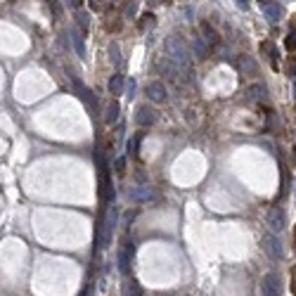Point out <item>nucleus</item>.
<instances>
[{
	"mask_svg": "<svg viewBox=\"0 0 296 296\" xmlns=\"http://www.w3.org/2000/svg\"><path fill=\"white\" fill-rule=\"evenodd\" d=\"M126 296H142V289H140V284H138V282H130L128 287H126Z\"/></svg>",
	"mask_w": 296,
	"mask_h": 296,
	"instance_id": "aec40b11",
	"label": "nucleus"
},
{
	"mask_svg": "<svg viewBox=\"0 0 296 296\" xmlns=\"http://www.w3.org/2000/svg\"><path fill=\"white\" fill-rule=\"evenodd\" d=\"M114 225H116V209H109V211H107V216H104V218L100 221V225H97V232H95L97 249H107V246H109Z\"/></svg>",
	"mask_w": 296,
	"mask_h": 296,
	"instance_id": "f03ea898",
	"label": "nucleus"
},
{
	"mask_svg": "<svg viewBox=\"0 0 296 296\" xmlns=\"http://www.w3.org/2000/svg\"><path fill=\"white\" fill-rule=\"evenodd\" d=\"M128 93H130V95L135 93V81H128Z\"/></svg>",
	"mask_w": 296,
	"mask_h": 296,
	"instance_id": "7c9ffc66",
	"label": "nucleus"
},
{
	"mask_svg": "<svg viewBox=\"0 0 296 296\" xmlns=\"http://www.w3.org/2000/svg\"><path fill=\"white\" fill-rule=\"evenodd\" d=\"M81 2H83V0H67V5H69V7H71V10H81Z\"/></svg>",
	"mask_w": 296,
	"mask_h": 296,
	"instance_id": "bb28decb",
	"label": "nucleus"
},
{
	"mask_svg": "<svg viewBox=\"0 0 296 296\" xmlns=\"http://www.w3.org/2000/svg\"><path fill=\"white\" fill-rule=\"evenodd\" d=\"M135 121H138V126L147 128V126H152V123L157 121V111L152 109V107H140V109H138V116H135Z\"/></svg>",
	"mask_w": 296,
	"mask_h": 296,
	"instance_id": "1a4fd4ad",
	"label": "nucleus"
},
{
	"mask_svg": "<svg viewBox=\"0 0 296 296\" xmlns=\"http://www.w3.org/2000/svg\"><path fill=\"white\" fill-rule=\"evenodd\" d=\"M237 7L240 10H249V0H237Z\"/></svg>",
	"mask_w": 296,
	"mask_h": 296,
	"instance_id": "c85d7f7f",
	"label": "nucleus"
},
{
	"mask_svg": "<svg viewBox=\"0 0 296 296\" xmlns=\"http://www.w3.org/2000/svg\"><path fill=\"white\" fill-rule=\"evenodd\" d=\"M284 45H287L289 52H296V29H292V34L287 36V43H284Z\"/></svg>",
	"mask_w": 296,
	"mask_h": 296,
	"instance_id": "412c9836",
	"label": "nucleus"
},
{
	"mask_svg": "<svg viewBox=\"0 0 296 296\" xmlns=\"http://www.w3.org/2000/svg\"><path fill=\"white\" fill-rule=\"evenodd\" d=\"M123 86H126V83H123V76L114 74V76H111V81H109V93L114 95V97H116V95H121V93H123Z\"/></svg>",
	"mask_w": 296,
	"mask_h": 296,
	"instance_id": "2eb2a0df",
	"label": "nucleus"
},
{
	"mask_svg": "<svg viewBox=\"0 0 296 296\" xmlns=\"http://www.w3.org/2000/svg\"><path fill=\"white\" fill-rule=\"evenodd\" d=\"M294 100H296V81H294Z\"/></svg>",
	"mask_w": 296,
	"mask_h": 296,
	"instance_id": "473e14b6",
	"label": "nucleus"
},
{
	"mask_svg": "<svg viewBox=\"0 0 296 296\" xmlns=\"http://www.w3.org/2000/svg\"><path fill=\"white\" fill-rule=\"evenodd\" d=\"M294 190H296V178H294Z\"/></svg>",
	"mask_w": 296,
	"mask_h": 296,
	"instance_id": "f704fd0d",
	"label": "nucleus"
},
{
	"mask_svg": "<svg viewBox=\"0 0 296 296\" xmlns=\"http://www.w3.org/2000/svg\"><path fill=\"white\" fill-rule=\"evenodd\" d=\"M263 15H265V19L268 21H279L282 19V5L279 2H275V0H270V2H263Z\"/></svg>",
	"mask_w": 296,
	"mask_h": 296,
	"instance_id": "6e6552de",
	"label": "nucleus"
},
{
	"mask_svg": "<svg viewBox=\"0 0 296 296\" xmlns=\"http://www.w3.org/2000/svg\"><path fill=\"white\" fill-rule=\"evenodd\" d=\"M261 284H263V296H282V279L278 273H268Z\"/></svg>",
	"mask_w": 296,
	"mask_h": 296,
	"instance_id": "7ed1b4c3",
	"label": "nucleus"
},
{
	"mask_svg": "<svg viewBox=\"0 0 296 296\" xmlns=\"http://www.w3.org/2000/svg\"><path fill=\"white\" fill-rule=\"evenodd\" d=\"M119 111H121V107H119V102L116 100H111L109 104H107V114H104V123H114L116 119H119Z\"/></svg>",
	"mask_w": 296,
	"mask_h": 296,
	"instance_id": "4468645a",
	"label": "nucleus"
},
{
	"mask_svg": "<svg viewBox=\"0 0 296 296\" xmlns=\"http://www.w3.org/2000/svg\"><path fill=\"white\" fill-rule=\"evenodd\" d=\"M166 50L168 55H171V59L178 64V67H190V57H192V52H190V48L185 45V40L180 36H168L166 38Z\"/></svg>",
	"mask_w": 296,
	"mask_h": 296,
	"instance_id": "f257e3e1",
	"label": "nucleus"
},
{
	"mask_svg": "<svg viewBox=\"0 0 296 296\" xmlns=\"http://www.w3.org/2000/svg\"><path fill=\"white\" fill-rule=\"evenodd\" d=\"M48 2H50V7H52V12H55L57 17H59V15H62V10H59V2H57V0H48Z\"/></svg>",
	"mask_w": 296,
	"mask_h": 296,
	"instance_id": "cd10ccee",
	"label": "nucleus"
},
{
	"mask_svg": "<svg viewBox=\"0 0 296 296\" xmlns=\"http://www.w3.org/2000/svg\"><path fill=\"white\" fill-rule=\"evenodd\" d=\"M74 48L78 50V55H81V57H86V48H83V40H81L78 34H74Z\"/></svg>",
	"mask_w": 296,
	"mask_h": 296,
	"instance_id": "b1692460",
	"label": "nucleus"
},
{
	"mask_svg": "<svg viewBox=\"0 0 296 296\" xmlns=\"http://www.w3.org/2000/svg\"><path fill=\"white\" fill-rule=\"evenodd\" d=\"M265 95H268V90H265V86H261V83L251 86V88L246 90V97H249L251 102H261V100H263Z\"/></svg>",
	"mask_w": 296,
	"mask_h": 296,
	"instance_id": "ddd939ff",
	"label": "nucleus"
},
{
	"mask_svg": "<svg viewBox=\"0 0 296 296\" xmlns=\"http://www.w3.org/2000/svg\"><path fill=\"white\" fill-rule=\"evenodd\" d=\"M159 2H168V0H159Z\"/></svg>",
	"mask_w": 296,
	"mask_h": 296,
	"instance_id": "c9c22d12",
	"label": "nucleus"
},
{
	"mask_svg": "<svg viewBox=\"0 0 296 296\" xmlns=\"http://www.w3.org/2000/svg\"><path fill=\"white\" fill-rule=\"evenodd\" d=\"M192 48H194V55L204 59V57H209V48L204 45V38H192Z\"/></svg>",
	"mask_w": 296,
	"mask_h": 296,
	"instance_id": "dca6fc26",
	"label": "nucleus"
},
{
	"mask_svg": "<svg viewBox=\"0 0 296 296\" xmlns=\"http://www.w3.org/2000/svg\"><path fill=\"white\" fill-rule=\"evenodd\" d=\"M88 2H90L93 10H100V7H102V0H88Z\"/></svg>",
	"mask_w": 296,
	"mask_h": 296,
	"instance_id": "c756f323",
	"label": "nucleus"
},
{
	"mask_svg": "<svg viewBox=\"0 0 296 296\" xmlns=\"http://www.w3.org/2000/svg\"><path fill=\"white\" fill-rule=\"evenodd\" d=\"M202 34H204V40L211 43V45H218V43H221V34H218L209 21H202Z\"/></svg>",
	"mask_w": 296,
	"mask_h": 296,
	"instance_id": "9b49d317",
	"label": "nucleus"
},
{
	"mask_svg": "<svg viewBox=\"0 0 296 296\" xmlns=\"http://www.w3.org/2000/svg\"><path fill=\"white\" fill-rule=\"evenodd\" d=\"M166 95H168V90H166V86L164 83H159V81H152L147 86V97L152 100V102H166Z\"/></svg>",
	"mask_w": 296,
	"mask_h": 296,
	"instance_id": "423d86ee",
	"label": "nucleus"
},
{
	"mask_svg": "<svg viewBox=\"0 0 296 296\" xmlns=\"http://www.w3.org/2000/svg\"><path fill=\"white\" fill-rule=\"evenodd\" d=\"M76 21H78V29L86 34V31H88V26H90V15H88V12L76 10Z\"/></svg>",
	"mask_w": 296,
	"mask_h": 296,
	"instance_id": "f3484780",
	"label": "nucleus"
},
{
	"mask_svg": "<svg viewBox=\"0 0 296 296\" xmlns=\"http://www.w3.org/2000/svg\"><path fill=\"white\" fill-rule=\"evenodd\" d=\"M100 194H102L104 202H114V185L109 180V171L100 173Z\"/></svg>",
	"mask_w": 296,
	"mask_h": 296,
	"instance_id": "0eeeda50",
	"label": "nucleus"
},
{
	"mask_svg": "<svg viewBox=\"0 0 296 296\" xmlns=\"http://www.w3.org/2000/svg\"><path fill=\"white\" fill-rule=\"evenodd\" d=\"M135 10H138V0H126V10H123V15H126V17H133Z\"/></svg>",
	"mask_w": 296,
	"mask_h": 296,
	"instance_id": "4be33fe9",
	"label": "nucleus"
},
{
	"mask_svg": "<svg viewBox=\"0 0 296 296\" xmlns=\"http://www.w3.org/2000/svg\"><path fill=\"white\" fill-rule=\"evenodd\" d=\"M126 249L119 251V263H121V273L130 270V256H133V244H123Z\"/></svg>",
	"mask_w": 296,
	"mask_h": 296,
	"instance_id": "f8f14e48",
	"label": "nucleus"
},
{
	"mask_svg": "<svg viewBox=\"0 0 296 296\" xmlns=\"http://www.w3.org/2000/svg\"><path fill=\"white\" fill-rule=\"evenodd\" d=\"M109 57H111V62H114V64H121V50H119V45H116V43H111V45H109Z\"/></svg>",
	"mask_w": 296,
	"mask_h": 296,
	"instance_id": "6ab92c4d",
	"label": "nucleus"
},
{
	"mask_svg": "<svg viewBox=\"0 0 296 296\" xmlns=\"http://www.w3.org/2000/svg\"><path fill=\"white\" fill-rule=\"evenodd\" d=\"M114 168H116V173H119V175H123V173H126V159H123V157H119V159H116V164H114Z\"/></svg>",
	"mask_w": 296,
	"mask_h": 296,
	"instance_id": "a878e982",
	"label": "nucleus"
},
{
	"mask_svg": "<svg viewBox=\"0 0 296 296\" xmlns=\"http://www.w3.org/2000/svg\"><path fill=\"white\" fill-rule=\"evenodd\" d=\"M261 2H265V0H261Z\"/></svg>",
	"mask_w": 296,
	"mask_h": 296,
	"instance_id": "e433bc0d",
	"label": "nucleus"
},
{
	"mask_svg": "<svg viewBox=\"0 0 296 296\" xmlns=\"http://www.w3.org/2000/svg\"><path fill=\"white\" fill-rule=\"evenodd\" d=\"M284 223H287V213H284V209H270L268 211V227L273 230V232H279V230H284Z\"/></svg>",
	"mask_w": 296,
	"mask_h": 296,
	"instance_id": "20e7f679",
	"label": "nucleus"
},
{
	"mask_svg": "<svg viewBox=\"0 0 296 296\" xmlns=\"http://www.w3.org/2000/svg\"><path fill=\"white\" fill-rule=\"evenodd\" d=\"M268 50H270V64H273V69H279V62H278V50L273 48V45H268Z\"/></svg>",
	"mask_w": 296,
	"mask_h": 296,
	"instance_id": "393cba45",
	"label": "nucleus"
},
{
	"mask_svg": "<svg viewBox=\"0 0 296 296\" xmlns=\"http://www.w3.org/2000/svg\"><path fill=\"white\" fill-rule=\"evenodd\" d=\"M152 194H154L152 190H145V187H142V190H133V192H130V199H135V202H147V199H152Z\"/></svg>",
	"mask_w": 296,
	"mask_h": 296,
	"instance_id": "a211bd4d",
	"label": "nucleus"
},
{
	"mask_svg": "<svg viewBox=\"0 0 296 296\" xmlns=\"http://www.w3.org/2000/svg\"><path fill=\"white\" fill-rule=\"evenodd\" d=\"M90 294H93V287H88V289H86V292H83L81 296H90Z\"/></svg>",
	"mask_w": 296,
	"mask_h": 296,
	"instance_id": "2f4dec72",
	"label": "nucleus"
},
{
	"mask_svg": "<svg viewBox=\"0 0 296 296\" xmlns=\"http://www.w3.org/2000/svg\"><path fill=\"white\" fill-rule=\"evenodd\" d=\"M237 67H240L242 74H249V76L259 74V64L254 62V57H249V55H242L240 59H237Z\"/></svg>",
	"mask_w": 296,
	"mask_h": 296,
	"instance_id": "9d476101",
	"label": "nucleus"
},
{
	"mask_svg": "<svg viewBox=\"0 0 296 296\" xmlns=\"http://www.w3.org/2000/svg\"><path fill=\"white\" fill-rule=\"evenodd\" d=\"M261 244H263V251H265L270 259H275V261L282 259V244H279V240L275 235H265Z\"/></svg>",
	"mask_w": 296,
	"mask_h": 296,
	"instance_id": "39448f33",
	"label": "nucleus"
},
{
	"mask_svg": "<svg viewBox=\"0 0 296 296\" xmlns=\"http://www.w3.org/2000/svg\"><path fill=\"white\" fill-rule=\"evenodd\" d=\"M154 15H152V12H147V15H145V17H142V24H140V29H142V31H145V29H149V26H154Z\"/></svg>",
	"mask_w": 296,
	"mask_h": 296,
	"instance_id": "5701e85b",
	"label": "nucleus"
},
{
	"mask_svg": "<svg viewBox=\"0 0 296 296\" xmlns=\"http://www.w3.org/2000/svg\"><path fill=\"white\" fill-rule=\"evenodd\" d=\"M294 166H296V147H294Z\"/></svg>",
	"mask_w": 296,
	"mask_h": 296,
	"instance_id": "72a5a7b5",
	"label": "nucleus"
}]
</instances>
